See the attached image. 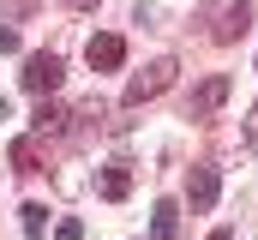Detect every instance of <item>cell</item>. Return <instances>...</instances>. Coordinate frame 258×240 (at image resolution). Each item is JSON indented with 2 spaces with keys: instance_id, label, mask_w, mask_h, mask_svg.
<instances>
[{
  "instance_id": "6",
  "label": "cell",
  "mask_w": 258,
  "mask_h": 240,
  "mask_svg": "<svg viewBox=\"0 0 258 240\" xmlns=\"http://www.w3.org/2000/svg\"><path fill=\"white\" fill-rule=\"evenodd\" d=\"M96 192H102L108 204H120V198L132 192V162H108V168H102V180H96Z\"/></svg>"
},
{
  "instance_id": "18",
  "label": "cell",
  "mask_w": 258,
  "mask_h": 240,
  "mask_svg": "<svg viewBox=\"0 0 258 240\" xmlns=\"http://www.w3.org/2000/svg\"><path fill=\"white\" fill-rule=\"evenodd\" d=\"M0 120H12V114H6V96H0Z\"/></svg>"
},
{
  "instance_id": "17",
  "label": "cell",
  "mask_w": 258,
  "mask_h": 240,
  "mask_svg": "<svg viewBox=\"0 0 258 240\" xmlns=\"http://www.w3.org/2000/svg\"><path fill=\"white\" fill-rule=\"evenodd\" d=\"M210 240H234V228H216V234H210Z\"/></svg>"
},
{
  "instance_id": "12",
  "label": "cell",
  "mask_w": 258,
  "mask_h": 240,
  "mask_svg": "<svg viewBox=\"0 0 258 240\" xmlns=\"http://www.w3.org/2000/svg\"><path fill=\"white\" fill-rule=\"evenodd\" d=\"M54 240H84V222H78V216H66V222H54Z\"/></svg>"
},
{
  "instance_id": "3",
  "label": "cell",
  "mask_w": 258,
  "mask_h": 240,
  "mask_svg": "<svg viewBox=\"0 0 258 240\" xmlns=\"http://www.w3.org/2000/svg\"><path fill=\"white\" fill-rule=\"evenodd\" d=\"M228 90H234V84H228L222 72H210V78L198 84L192 96H186V120H210L216 108H222V102H228Z\"/></svg>"
},
{
  "instance_id": "13",
  "label": "cell",
  "mask_w": 258,
  "mask_h": 240,
  "mask_svg": "<svg viewBox=\"0 0 258 240\" xmlns=\"http://www.w3.org/2000/svg\"><path fill=\"white\" fill-rule=\"evenodd\" d=\"M12 48H18V30H12V24L0 18V54H12Z\"/></svg>"
},
{
  "instance_id": "14",
  "label": "cell",
  "mask_w": 258,
  "mask_h": 240,
  "mask_svg": "<svg viewBox=\"0 0 258 240\" xmlns=\"http://www.w3.org/2000/svg\"><path fill=\"white\" fill-rule=\"evenodd\" d=\"M30 6H36V0H0V12H12V18H24Z\"/></svg>"
},
{
  "instance_id": "4",
  "label": "cell",
  "mask_w": 258,
  "mask_h": 240,
  "mask_svg": "<svg viewBox=\"0 0 258 240\" xmlns=\"http://www.w3.org/2000/svg\"><path fill=\"white\" fill-rule=\"evenodd\" d=\"M84 60H90V72H114V66L126 60V42L102 30V36H90V42H84Z\"/></svg>"
},
{
  "instance_id": "1",
  "label": "cell",
  "mask_w": 258,
  "mask_h": 240,
  "mask_svg": "<svg viewBox=\"0 0 258 240\" xmlns=\"http://www.w3.org/2000/svg\"><path fill=\"white\" fill-rule=\"evenodd\" d=\"M174 72H180V66H174L168 54H162V60H150V66H144V72L126 84V96H120V102H126V108H144V102H156V96L174 84Z\"/></svg>"
},
{
  "instance_id": "5",
  "label": "cell",
  "mask_w": 258,
  "mask_h": 240,
  "mask_svg": "<svg viewBox=\"0 0 258 240\" xmlns=\"http://www.w3.org/2000/svg\"><path fill=\"white\" fill-rule=\"evenodd\" d=\"M186 204H192V216H204L216 204V168H192L186 174Z\"/></svg>"
},
{
  "instance_id": "15",
  "label": "cell",
  "mask_w": 258,
  "mask_h": 240,
  "mask_svg": "<svg viewBox=\"0 0 258 240\" xmlns=\"http://www.w3.org/2000/svg\"><path fill=\"white\" fill-rule=\"evenodd\" d=\"M246 144H258V102H252V114H246Z\"/></svg>"
},
{
  "instance_id": "8",
  "label": "cell",
  "mask_w": 258,
  "mask_h": 240,
  "mask_svg": "<svg viewBox=\"0 0 258 240\" xmlns=\"http://www.w3.org/2000/svg\"><path fill=\"white\" fill-rule=\"evenodd\" d=\"M180 234V204L174 198H156V210H150V240H174Z\"/></svg>"
},
{
  "instance_id": "16",
  "label": "cell",
  "mask_w": 258,
  "mask_h": 240,
  "mask_svg": "<svg viewBox=\"0 0 258 240\" xmlns=\"http://www.w3.org/2000/svg\"><path fill=\"white\" fill-rule=\"evenodd\" d=\"M66 6H78V12H96V6H102V0H66Z\"/></svg>"
},
{
  "instance_id": "10",
  "label": "cell",
  "mask_w": 258,
  "mask_h": 240,
  "mask_svg": "<svg viewBox=\"0 0 258 240\" xmlns=\"http://www.w3.org/2000/svg\"><path fill=\"white\" fill-rule=\"evenodd\" d=\"M12 168H18V174H42V156H36V144H30V138H18V144H12Z\"/></svg>"
},
{
  "instance_id": "9",
  "label": "cell",
  "mask_w": 258,
  "mask_h": 240,
  "mask_svg": "<svg viewBox=\"0 0 258 240\" xmlns=\"http://www.w3.org/2000/svg\"><path fill=\"white\" fill-rule=\"evenodd\" d=\"M18 228H24L30 240H42L48 234V204H24V210H18Z\"/></svg>"
},
{
  "instance_id": "2",
  "label": "cell",
  "mask_w": 258,
  "mask_h": 240,
  "mask_svg": "<svg viewBox=\"0 0 258 240\" xmlns=\"http://www.w3.org/2000/svg\"><path fill=\"white\" fill-rule=\"evenodd\" d=\"M60 78H66L60 54H30V60H24V90H30V96H54Z\"/></svg>"
},
{
  "instance_id": "11",
  "label": "cell",
  "mask_w": 258,
  "mask_h": 240,
  "mask_svg": "<svg viewBox=\"0 0 258 240\" xmlns=\"http://www.w3.org/2000/svg\"><path fill=\"white\" fill-rule=\"evenodd\" d=\"M60 108H54V102H42V108H36V132H60Z\"/></svg>"
},
{
  "instance_id": "7",
  "label": "cell",
  "mask_w": 258,
  "mask_h": 240,
  "mask_svg": "<svg viewBox=\"0 0 258 240\" xmlns=\"http://www.w3.org/2000/svg\"><path fill=\"white\" fill-rule=\"evenodd\" d=\"M246 18H252V6H246V0H228V12H222V24H216L210 36H216V42H240V36H246Z\"/></svg>"
}]
</instances>
